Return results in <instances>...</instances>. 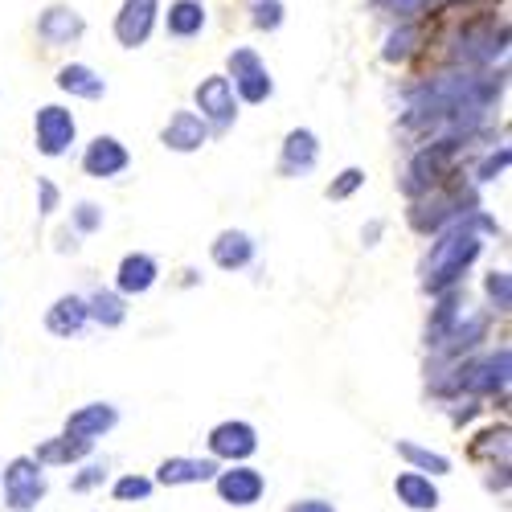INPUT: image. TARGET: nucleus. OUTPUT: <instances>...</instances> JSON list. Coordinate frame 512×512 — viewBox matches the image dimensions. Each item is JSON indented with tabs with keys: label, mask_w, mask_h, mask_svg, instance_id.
Instances as JSON below:
<instances>
[{
	"label": "nucleus",
	"mask_w": 512,
	"mask_h": 512,
	"mask_svg": "<svg viewBox=\"0 0 512 512\" xmlns=\"http://www.w3.org/2000/svg\"><path fill=\"white\" fill-rule=\"evenodd\" d=\"M480 254H484V234L476 230L472 213H463V218H455L451 226L439 230L431 254H426V263H422V287L431 295L459 287Z\"/></svg>",
	"instance_id": "obj_1"
},
{
	"label": "nucleus",
	"mask_w": 512,
	"mask_h": 512,
	"mask_svg": "<svg viewBox=\"0 0 512 512\" xmlns=\"http://www.w3.org/2000/svg\"><path fill=\"white\" fill-rule=\"evenodd\" d=\"M472 209H480L476 189L447 177L439 189H431L426 197H414V205H410V226H414L418 234H439L443 226H451L455 218H463V213H472Z\"/></svg>",
	"instance_id": "obj_2"
},
{
	"label": "nucleus",
	"mask_w": 512,
	"mask_h": 512,
	"mask_svg": "<svg viewBox=\"0 0 512 512\" xmlns=\"http://www.w3.org/2000/svg\"><path fill=\"white\" fill-rule=\"evenodd\" d=\"M459 144H463V140H455V136H443V140H435V144H422V148L410 156L406 173H402V181H398L402 197H410V201H414V197H426L431 189H439L447 177H455L451 168H455Z\"/></svg>",
	"instance_id": "obj_3"
},
{
	"label": "nucleus",
	"mask_w": 512,
	"mask_h": 512,
	"mask_svg": "<svg viewBox=\"0 0 512 512\" xmlns=\"http://www.w3.org/2000/svg\"><path fill=\"white\" fill-rule=\"evenodd\" d=\"M5 508L9 512H33L41 500L50 492V480H46V467H41L33 455H17L5 463Z\"/></svg>",
	"instance_id": "obj_4"
},
{
	"label": "nucleus",
	"mask_w": 512,
	"mask_h": 512,
	"mask_svg": "<svg viewBox=\"0 0 512 512\" xmlns=\"http://www.w3.org/2000/svg\"><path fill=\"white\" fill-rule=\"evenodd\" d=\"M226 70H230V74H226V78H230V87H234V95H238L242 103H267V99L275 95V78H271L263 54L254 50V46H238V50H230Z\"/></svg>",
	"instance_id": "obj_5"
},
{
	"label": "nucleus",
	"mask_w": 512,
	"mask_h": 512,
	"mask_svg": "<svg viewBox=\"0 0 512 512\" xmlns=\"http://www.w3.org/2000/svg\"><path fill=\"white\" fill-rule=\"evenodd\" d=\"M78 140V119L62 103H46L33 115V144L46 160H62Z\"/></svg>",
	"instance_id": "obj_6"
},
{
	"label": "nucleus",
	"mask_w": 512,
	"mask_h": 512,
	"mask_svg": "<svg viewBox=\"0 0 512 512\" xmlns=\"http://www.w3.org/2000/svg\"><path fill=\"white\" fill-rule=\"evenodd\" d=\"M193 103H197V115L209 123V132H226V127H234V119H238V95H234L226 74L201 78L197 91H193Z\"/></svg>",
	"instance_id": "obj_7"
},
{
	"label": "nucleus",
	"mask_w": 512,
	"mask_h": 512,
	"mask_svg": "<svg viewBox=\"0 0 512 512\" xmlns=\"http://www.w3.org/2000/svg\"><path fill=\"white\" fill-rule=\"evenodd\" d=\"M213 488H218V496L230 508H254L267 496V476L250 463H226V467H218V476H213Z\"/></svg>",
	"instance_id": "obj_8"
},
{
	"label": "nucleus",
	"mask_w": 512,
	"mask_h": 512,
	"mask_svg": "<svg viewBox=\"0 0 512 512\" xmlns=\"http://www.w3.org/2000/svg\"><path fill=\"white\" fill-rule=\"evenodd\" d=\"M160 25V0H123L115 13V41L123 50L148 46V37Z\"/></svg>",
	"instance_id": "obj_9"
},
{
	"label": "nucleus",
	"mask_w": 512,
	"mask_h": 512,
	"mask_svg": "<svg viewBox=\"0 0 512 512\" xmlns=\"http://www.w3.org/2000/svg\"><path fill=\"white\" fill-rule=\"evenodd\" d=\"M209 455L218 463H246L254 451H259V431L246 418H226L209 431Z\"/></svg>",
	"instance_id": "obj_10"
},
{
	"label": "nucleus",
	"mask_w": 512,
	"mask_h": 512,
	"mask_svg": "<svg viewBox=\"0 0 512 512\" xmlns=\"http://www.w3.org/2000/svg\"><path fill=\"white\" fill-rule=\"evenodd\" d=\"M320 164V136L312 127H291L283 148H279V160H275V173L287 177V181H300L308 173H316Z\"/></svg>",
	"instance_id": "obj_11"
},
{
	"label": "nucleus",
	"mask_w": 512,
	"mask_h": 512,
	"mask_svg": "<svg viewBox=\"0 0 512 512\" xmlns=\"http://www.w3.org/2000/svg\"><path fill=\"white\" fill-rule=\"evenodd\" d=\"M127 168H132V152H127V144L119 136H95L87 144V152H82V173L91 181H115Z\"/></svg>",
	"instance_id": "obj_12"
},
{
	"label": "nucleus",
	"mask_w": 512,
	"mask_h": 512,
	"mask_svg": "<svg viewBox=\"0 0 512 512\" xmlns=\"http://www.w3.org/2000/svg\"><path fill=\"white\" fill-rule=\"evenodd\" d=\"M504 390H508V345H500L484 361H463V394L492 398Z\"/></svg>",
	"instance_id": "obj_13"
},
{
	"label": "nucleus",
	"mask_w": 512,
	"mask_h": 512,
	"mask_svg": "<svg viewBox=\"0 0 512 512\" xmlns=\"http://www.w3.org/2000/svg\"><path fill=\"white\" fill-rule=\"evenodd\" d=\"M160 279V263L152 259L148 250H132L119 259V271H115V291L123 300H132V295H148Z\"/></svg>",
	"instance_id": "obj_14"
},
{
	"label": "nucleus",
	"mask_w": 512,
	"mask_h": 512,
	"mask_svg": "<svg viewBox=\"0 0 512 512\" xmlns=\"http://www.w3.org/2000/svg\"><path fill=\"white\" fill-rule=\"evenodd\" d=\"M160 144H164L168 152H181V156L201 152V148L209 144V123H205L197 111H177L173 119L160 127Z\"/></svg>",
	"instance_id": "obj_15"
},
{
	"label": "nucleus",
	"mask_w": 512,
	"mask_h": 512,
	"mask_svg": "<svg viewBox=\"0 0 512 512\" xmlns=\"http://www.w3.org/2000/svg\"><path fill=\"white\" fill-rule=\"evenodd\" d=\"M218 476V459H197V455H168L160 467H156V480L152 484H164V488H185V484H209Z\"/></svg>",
	"instance_id": "obj_16"
},
{
	"label": "nucleus",
	"mask_w": 512,
	"mask_h": 512,
	"mask_svg": "<svg viewBox=\"0 0 512 512\" xmlns=\"http://www.w3.org/2000/svg\"><path fill=\"white\" fill-rule=\"evenodd\" d=\"M82 33H87V21H82V13H74L70 5H50L37 17V37L54 50L74 46V41H82Z\"/></svg>",
	"instance_id": "obj_17"
},
{
	"label": "nucleus",
	"mask_w": 512,
	"mask_h": 512,
	"mask_svg": "<svg viewBox=\"0 0 512 512\" xmlns=\"http://www.w3.org/2000/svg\"><path fill=\"white\" fill-rule=\"evenodd\" d=\"M254 254H259V246H254V238L246 230H222L209 242V259L222 271H246L254 263Z\"/></svg>",
	"instance_id": "obj_18"
},
{
	"label": "nucleus",
	"mask_w": 512,
	"mask_h": 512,
	"mask_svg": "<svg viewBox=\"0 0 512 512\" xmlns=\"http://www.w3.org/2000/svg\"><path fill=\"white\" fill-rule=\"evenodd\" d=\"M394 496L398 504H406L410 512H435L443 504L439 488H435V476L426 472H414V467H406V472L394 476Z\"/></svg>",
	"instance_id": "obj_19"
},
{
	"label": "nucleus",
	"mask_w": 512,
	"mask_h": 512,
	"mask_svg": "<svg viewBox=\"0 0 512 512\" xmlns=\"http://www.w3.org/2000/svg\"><path fill=\"white\" fill-rule=\"evenodd\" d=\"M119 426V410L111 402H87V406H78L70 418H66V435L74 439H103L107 431H115Z\"/></svg>",
	"instance_id": "obj_20"
},
{
	"label": "nucleus",
	"mask_w": 512,
	"mask_h": 512,
	"mask_svg": "<svg viewBox=\"0 0 512 512\" xmlns=\"http://www.w3.org/2000/svg\"><path fill=\"white\" fill-rule=\"evenodd\" d=\"M488 324H492V316L488 312H472V316H459L455 320V328L443 336V345H439V357L443 361H459L463 353H472L480 340L488 336Z\"/></svg>",
	"instance_id": "obj_21"
},
{
	"label": "nucleus",
	"mask_w": 512,
	"mask_h": 512,
	"mask_svg": "<svg viewBox=\"0 0 512 512\" xmlns=\"http://www.w3.org/2000/svg\"><path fill=\"white\" fill-rule=\"evenodd\" d=\"M87 324H91V312H87V300H82V295H58V300L46 308V332L58 340L78 336Z\"/></svg>",
	"instance_id": "obj_22"
},
{
	"label": "nucleus",
	"mask_w": 512,
	"mask_h": 512,
	"mask_svg": "<svg viewBox=\"0 0 512 512\" xmlns=\"http://www.w3.org/2000/svg\"><path fill=\"white\" fill-rule=\"evenodd\" d=\"M58 91L70 95V99H87V103H99L107 95V78L87 66V62H70L58 70Z\"/></svg>",
	"instance_id": "obj_23"
},
{
	"label": "nucleus",
	"mask_w": 512,
	"mask_h": 512,
	"mask_svg": "<svg viewBox=\"0 0 512 512\" xmlns=\"http://www.w3.org/2000/svg\"><path fill=\"white\" fill-rule=\"evenodd\" d=\"M91 439H74V435H58V439H46V443H37L33 459L41 467H70V463H82L91 455Z\"/></svg>",
	"instance_id": "obj_24"
},
{
	"label": "nucleus",
	"mask_w": 512,
	"mask_h": 512,
	"mask_svg": "<svg viewBox=\"0 0 512 512\" xmlns=\"http://www.w3.org/2000/svg\"><path fill=\"white\" fill-rule=\"evenodd\" d=\"M463 308H467V295H463L459 287L439 291V308L431 312V324H426V345L439 349V345H443V336H447V332L455 328V320L463 316Z\"/></svg>",
	"instance_id": "obj_25"
},
{
	"label": "nucleus",
	"mask_w": 512,
	"mask_h": 512,
	"mask_svg": "<svg viewBox=\"0 0 512 512\" xmlns=\"http://www.w3.org/2000/svg\"><path fill=\"white\" fill-rule=\"evenodd\" d=\"M164 29H168V37H177V41L201 37V29H205V5H201V0H173L168 13H164Z\"/></svg>",
	"instance_id": "obj_26"
},
{
	"label": "nucleus",
	"mask_w": 512,
	"mask_h": 512,
	"mask_svg": "<svg viewBox=\"0 0 512 512\" xmlns=\"http://www.w3.org/2000/svg\"><path fill=\"white\" fill-rule=\"evenodd\" d=\"M394 451L414 467V472H431V476H447V472H451V459H447L443 451H431V447H422V443H414V439H398Z\"/></svg>",
	"instance_id": "obj_27"
},
{
	"label": "nucleus",
	"mask_w": 512,
	"mask_h": 512,
	"mask_svg": "<svg viewBox=\"0 0 512 512\" xmlns=\"http://www.w3.org/2000/svg\"><path fill=\"white\" fill-rule=\"evenodd\" d=\"M87 312H91V320H95V324H103V328H119V324L127 320V300H123L119 291L99 287V291H91Z\"/></svg>",
	"instance_id": "obj_28"
},
{
	"label": "nucleus",
	"mask_w": 512,
	"mask_h": 512,
	"mask_svg": "<svg viewBox=\"0 0 512 512\" xmlns=\"http://www.w3.org/2000/svg\"><path fill=\"white\" fill-rule=\"evenodd\" d=\"M472 455H476V459H500V463H508V422L480 431V435L472 439Z\"/></svg>",
	"instance_id": "obj_29"
},
{
	"label": "nucleus",
	"mask_w": 512,
	"mask_h": 512,
	"mask_svg": "<svg viewBox=\"0 0 512 512\" xmlns=\"http://www.w3.org/2000/svg\"><path fill=\"white\" fill-rule=\"evenodd\" d=\"M152 480L148 476H140V472H127V476H119L115 484H111V496L119 500V504H144L148 496H152Z\"/></svg>",
	"instance_id": "obj_30"
},
{
	"label": "nucleus",
	"mask_w": 512,
	"mask_h": 512,
	"mask_svg": "<svg viewBox=\"0 0 512 512\" xmlns=\"http://www.w3.org/2000/svg\"><path fill=\"white\" fill-rule=\"evenodd\" d=\"M246 13H250V25L254 29H267V33H275L279 25H283V0H246Z\"/></svg>",
	"instance_id": "obj_31"
},
{
	"label": "nucleus",
	"mask_w": 512,
	"mask_h": 512,
	"mask_svg": "<svg viewBox=\"0 0 512 512\" xmlns=\"http://www.w3.org/2000/svg\"><path fill=\"white\" fill-rule=\"evenodd\" d=\"M414 50H418V29H414V25H402V29H394V33L386 37V50H381V58L394 66V62H406Z\"/></svg>",
	"instance_id": "obj_32"
},
{
	"label": "nucleus",
	"mask_w": 512,
	"mask_h": 512,
	"mask_svg": "<svg viewBox=\"0 0 512 512\" xmlns=\"http://www.w3.org/2000/svg\"><path fill=\"white\" fill-rule=\"evenodd\" d=\"M70 230H74L78 238L103 230V205H95V201H78V205L70 209Z\"/></svg>",
	"instance_id": "obj_33"
},
{
	"label": "nucleus",
	"mask_w": 512,
	"mask_h": 512,
	"mask_svg": "<svg viewBox=\"0 0 512 512\" xmlns=\"http://www.w3.org/2000/svg\"><path fill=\"white\" fill-rule=\"evenodd\" d=\"M103 484H107V459H91V463H82V472L70 480V492L87 496V492H95Z\"/></svg>",
	"instance_id": "obj_34"
},
{
	"label": "nucleus",
	"mask_w": 512,
	"mask_h": 512,
	"mask_svg": "<svg viewBox=\"0 0 512 512\" xmlns=\"http://www.w3.org/2000/svg\"><path fill=\"white\" fill-rule=\"evenodd\" d=\"M361 185H365V168H345L340 177H332V185L324 189V197H328V201H349Z\"/></svg>",
	"instance_id": "obj_35"
},
{
	"label": "nucleus",
	"mask_w": 512,
	"mask_h": 512,
	"mask_svg": "<svg viewBox=\"0 0 512 512\" xmlns=\"http://www.w3.org/2000/svg\"><path fill=\"white\" fill-rule=\"evenodd\" d=\"M484 291H488V300H492L496 312H508L512 308V279H508V271H492L484 279Z\"/></svg>",
	"instance_id": "obj_36"
},
{
	"label": "nucleus",
	"mask_w": 512,
	"mask_h": 512,
	"mask_svg": "<svg viewBox=\"0 0 512 512\" xmlns=\"http://www.w3.org/2000/svg\"><path fill=\"white\" fill-rule=\"evenodd\" d=\"M508 160H512V152H508V148L500 144V148H496L492 156H484V160H480V168H476V181H480V185H488V181L504 177V168H508Z\"/></svg>",
	"instance_id": "obj_37"
},
{
	"label": "nucleus",
	"mask_w": 512,
	"mask_h": 512,
	"mask_svg": "<svg viewBox=\"0 0 512 512\" xmlns=\"http://www.w3.org/2000/svg\"><path fill=\"white\" fill-rule=\"evenodd\" d=\"M58 201H62L58 185L50 177H37V213H41V218H50V213L58 209Z\"/></svg>",
	"instance_id": "obj_38"
},
{
	"label": "nucleus",
	"mask_w": 512,
	"mask_h": 512,
	"mask_svg": "<svg viewBox=\"0 0 512 512\" xmlns=\"http://www.w3.org/2000/svg\"><path fill=\"white\" fill-rule=\"evenodd\" d=\"M287 512H336V504L324 496H304V500H291Z\"/></svg>",
	"instance_id": "obj_39"
},
{
	"label": "nucleus",
	"mask_w": 512,
	"mask_h": 512,
	"mask_svg": "<svg viewBox=\"0 0 512 512\" xmlns=\"http://www.w3.org/2000/svg\"><path fill=\"white\" fill-rule=\"evenodd\" d=\"M476 414H480V406H476V398H467V402H459V406L451 410V422H455V426H463V422H472Z\"/></svg>",
	"instance_id": "obj_40"
},
{
	"label": "nucleus",
	"mask_w": 512,
	"mask_h": 512,
	"mask_svg": "<svg viewBox=\"0 0 512 512\" xmlns=\"http://www.w3.org/2000/svg\"><path fill=\"white\" fill-rule=\"evenodd\" d=\"M58 254H78V234L74 230H58Z\"/></svg>",
	"instance_id": "obj_41"
},
{
	"label": "nucleus",
	"mask_w": 512,
	"mask_h": 512,
	"mask_svg": "<svg viewBox=\"0 0 512 512\" xmlns=\"http://www.w3.org/2000/svg\"><path fill=\"white\" fill-rule=\"evenodd\" d=\"M381 230H386V222H377V218H373V222H369V226L361 230V242H365V246H377V238H381Z\"/></svg>",
	"instance_id": "obj_42"
}]
</instances>
